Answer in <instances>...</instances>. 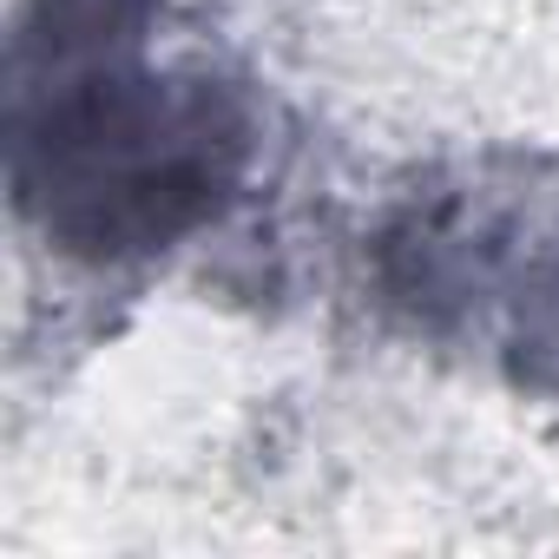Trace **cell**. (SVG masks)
<instances>
[{
  "instance_id": "cell-1",
  "label": "cell",
  "mask_w": 559,
  "mask_h": 559,
  "mask_svg": "<svg viewBox=\"0 0 559 559\" xmlns=\"http://www.w3.org/2000/svg\"><path fill=\"white\" fill-rule=\"evenodd\" d=\"M14 198L80 263H132L224 211L250 119L211 73H152L139 47L14 73Z\"/></svg>"
}]
</instances>
